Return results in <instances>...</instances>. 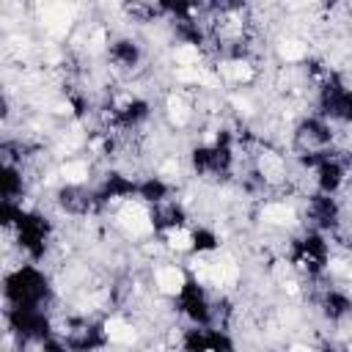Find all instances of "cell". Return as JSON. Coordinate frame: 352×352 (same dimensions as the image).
<instances>
[{"instance_id": "6da1fadb", "label": "cell", "mask_w": 352, "mask_h": 352, "mask_svg": "<svg viewBox=\"0 0 352 352\" xmlns=\"http://www.w3.org/2000/svg\"><path fill=\"white\" fill-rule=\"evenodd\" d=\"M190 272L184 264H173V261H157L148 267V283L157 294L168 297V300H179L187 289H190Z\"/></svg>"}, {"instance_id": "7a4b0ae2", "label": "cell", "mask_w": 352, "mask_h": 352, "mask_svg": "<svg viewBox=\"0 0 352 352\" xmlns=\"http://www.w3.org/2000/svg\"><path fill=\"white\" fill-rule=\"evenodd\" d=\"M96 162L91 157H63L58 160V176H60V184H69V187H88L94 182V168Z\"/></svg>"}, {"instance_id": "3957f363", "label": "cell", "mask_w": 352, "mask_h": 352, "mask_svg": "<svg viewBox=\"0 0 352 352\" xmlns=\"http://www.w3.org/2000/svg\"><path fill=\"white\" fill-rule=\"evenodd\" d=\"M160 234H162L165 248H168L170 253H176V256H190V253L198 250V234H195V228H192L190 223H184V220L168 226V228L160 231Z\"/></svg>"}]
</instances>
